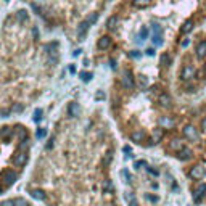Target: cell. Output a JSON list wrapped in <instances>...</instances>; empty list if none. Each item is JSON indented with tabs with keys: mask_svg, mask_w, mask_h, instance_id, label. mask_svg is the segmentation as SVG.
Instances as JSON below:
<instances>
[{
	"mask_svg": "<svg viewBox=\"0 0 206 206\" xmlns=\"http://www.w3.org/2000/svg\"><path fill=\"white\" fill-rule=\"evenodd\" d=\"M184 137L189 139L190 142H198V139H200L198 129H196L193 124H187L184 127Z\"/></svg>",
	"mask_w": 206,
	"mask_h": 206,
	"instance_id": "obj_1",
	"label": "cell"
},
{
	"mask_svg": "<svg viewBox=\"0 0 206 206\" xmlns=\"http://www.w3.org/2000/svg\"><path fill=\"white\" fill-rule=\"evenodd\" d=\"M189 176L192 177V179H195V180H200V179H203V177L206 176V169L201 164H196V166H193L190 169Z\"/></svg>",
	"mask_w": 206,
	"mask_h": 206,
	"instance_id": "obj_2",
	"label": "cell"
},
{
	"mask_svg": "<svg viewBox=\"0 0 206 206\" xmlns=\"http://www.w3.org/2000/svg\"><path fill=\"white\" fill-rule=\"evenodd\" d=\"M121 84H123L124 89H129V90H130V89H134L135 82H134L132 73H130V71H124L123 76H121Z\"/></svg>",
	"mask_w": 206,
	"mask_h": 206,
	"instance_id": "obj_3",
	"label": "cell"
},
{
	"mask_svg": "<svg viewBox=\"0 0 206 206\" xmlns=\"http://www.w3.org/2000/svg\"><path fill=\"white\" fill-rule=\"evenodd\" d=\"M206 196V184H198L193 190V201L195 203H200Z\"/></svg>",
	"mask_w": 206,
	"mask_h": 206,
	"instance_id": "obj_4",
	"label": "cell"
},
{
	"mask_svg": "<svg viewBox=\"0 0 206 206\" xmlns=\"http://www.w3.org/2000/svg\"><path fill=\"white\" fill-rule=\"evenodd\" d=\"M195 74H196V69L192 64H185L180 73V77H182V81H190V79H193Z\"/></svg>",
	"mask_w": 206,
	"mask_h": 206,
	"instance_id": "obj_5",
	"label": "cell"
},
{
	"mask_svg": "<svg viewBox=\"0 0 206 206\" xmlns=\"http://www.w3.org/2000/svg\"><path fill=\"white\" fill-rule=\"evenodd\" d=\"M153 44L154 45H163V31L160 24H153Z\"/></svg>",
	"mask_w": 206,
	"mask_h": 206,
	"instance_id": "obj_6",
	"label": "cell"
},
{
	"mask_svg": "<svg viewBox=\"0 0 206 206\" xmlns=\"http://www.w3.org/2000/svg\"><path fill=\"white\" fill-rule=\"evenodd\" d=\"M89 23H87V20H84V21H81L79 23V26H77V37H79V40H84L86 39V34H87V31H89Z\"/></svg>",
	"mask_w": 206,
	"mask_h": 206,
	"instance_id": "obj_7",
	"label": "cell"
},
{
	"mask_svg": "<svg viewBox=\"0 0 206 206\" xmlns=\"http://www.w3.org/2000/svg\"><path fill=\"white\" fill-rule=\"evenodd\" d=\"M26 161H27V154H26V151H20V150H18V153L15 154V156H13V163H15L16 166H24Z\"/></svg>",
	"mask_w": 206,
	"mask_h": 206,
	"instance_id": "obj_8",
	"label": "cell"
},
{
	"mask_svg": "<svg viewBox=\"0 0 206 206\" xmlns=\"http://www.w3.org/2000/svg\"><path fill=\"white\" fill-rule=\"evenodd\" d=\"M158 103H160L163 108H171L172 106V98L167 95V93H161V95L158 97Z\"/></svg>",
	"mask_w": 206,
	"mask_h": 206,
	"instance_id": "obj_9",
	"label": "cell"
},
{
	"mask_svg": "<svg viewBox=\"0 0 206 206\" xmlns=\"http://www.w3.org/2000/svg\"><path fill=\"white\" fill-rule=\"evenodd\" d=\"M16 179H18V174L15 171H7L5 174H3V182H5V185H13Z\"/></svg>",
	"mask_w": 206,
	"mask_h": 206,
	"instance_id": "obj_10",
	"label": "cell"
},
{
	"mask_svg": "<svg viewBox=\"0 0 206 206\" xmlns=\"http://www.w3.org/2000/svg\"><path fill=\"white\" fill-rule=\"evenodd\" d=\"M97 45H98V48H100V50L110 48V47H111V37H110V36H103V37H100Z\"/></svg>",
	"mask_w": 206,
	"mask_h": 206,
	"instance_id": "obj_11",
	"label": "cell"
},
{
	"mask_svg": "<svg viewBox=\"0 0 206 206\" xmlns=\"http://www.w3.org/2000/svg\"><path fill=\"white\" fill-rule=\"evenodd\" d=\"M177 158H179L180 161H189L190 158H192V150L187 148V147H184L182 150H179V151H177Z\"/></svg>",
	"mask_w": 206,
	"mask_h": 206,
	"instance_id": "obj_12",
	"label": "cell"
},
{
	"mask_svg": "<svg viewBox=\"0 0 206 206\" xmlns=\"http://www.w3.org/2000/svg\"><path fill=\"white\" fill-rule=\"evenodd\" d=\"M130 140L135 142V143H142L143 140H145V132H143L142 129H140V130H134V132L130 134Z\"/></svg>",
	"mask_w": 206,
	"mask_h": 206,
	"instance_id": "obj_13",
	"label": "cell"
},
{
	"mask_svg": "<svg viewBox=\"0 0 206 206\" xmlns=\"http://www.w3.org/2000/svg\"><path fill=\"white\" fill-rule=\"evenodd\" d=\"M196 57L198 58H206V40H201L198 45H196Z\"/></svg>",
	"mask_w": 206,
	"mask_h": 206,
	"instance_id": "obj_14",
	"label": "cell"
},
{
	"mask_svg": "<svg viewBox=\"0 0 206 206\" xmlns=\"http://www.w3.org/2000/svg\"><path fill=\"white\" fill-rule=\"evenodd\" d=\"M163 135H164V130H163V127L160 126V127H156V129L153 130V142L158 143V142L163 139Z\"/></svg>",
	"mask_w": 206,
	"mask_h": 206,
	"instance_id": "obj_15",
	"label": "cell"
},
{
	"mask_svg": "<svg viewBox=\"0 0 206 206\" xmlns=\"http://www.w3.org/2000/svg\"><path fill=\"white\" fill-rule=\"evenodd\" d=\"M57 48H58L57 42H52V44H47L45 45V52L48 55H53V57H57Z\"/></svg>",
	"mask_w": 206,
	"mask_h": 206,
	"instance_id": "obj_16",
	"label": "cell"
},
{
	"mask_svg": "<svg viewBox=\"0 0 206 206\" xmlns=\"http://www.w3.org/2000/svg\"><path fill=\"white\" fill-rule=\"evenodd\" d=\"M68 113H69V116H77V113H79V105L76 101H71L69 103V106H68Z\"/></svg>",
	"mask_w": 206,
	"mask_h": 206,
	"instance_id": "obj_17",
	"label": "cell"
},
{
	"mask_svg": "<svg viewBox=\"0 0 206 206\" xmlns=\"http://www.w3.org/2000/svg\"><path fill=\"white\" fill-rule=\"evenodd\" d=\"M184 148V145H182V142L179 139H174V140H171V143H169V150H174V151H179V150Z\"/></svg>",
	"mask_w": 206,
	"mask_h": 206,
	"instance_id": "obj_18",
	"label": "cell"
},
{
	"mask_svg": "<svg viewBox=\"0 0 206 206\" xmlns=\"http://www.w3.org/2000/svg\"><path fill=\"white\" fill-rule=\"evenodd\" d=\"M193 29V21L192 20H189V21H185L184 24H182V27H180V32L182 34H189V32Z\"/></svg>",
	"mask_w": 206,
	"mask_h": 206,
	"instance_id": "obj_19",
	"label": "cell"
},
{
	"mask_svg": "<svg viewBox=\"0 0 206 206\" xmlns=\"http://www.w3.org/2000/svg\"><path fill=\"white\" fill-rule=\"evenodd\" d=\"M151 3V0H132V5L135 8H145Z\"/></svg>",
	"mask_w": 206,
	"mask_h": 206,
	"instance_id": "obj_20",
	"label": "cell"
},
{
	"mask_svg": "<svg viewBox=\"0 0 206 206\" xmlns=\"http://www.w3.org/2000/svg\"><path fill=\"white\" fill-rule=\"evenodd\" d=\"M31 196L32 198H36V200H39V201H42V200H45V193L42 190H39V189H36V190H31Z\"/></svg>",
	"mask_w": 206,
	"mask_h": 206,
	"instance_id": "obj_21",
	"label": "cell"
},
{
	"mask_svg": "<svg viewBox=\"0 0 206 206\" xmlns=\"http://www.w3.org/2000/svg\"><path fill=\"white\" fill-rule=\"evenodd\" d=\"M160 126H161V127H163V126L172 127V126H174V121H172L171 118H166V116H161V118H160Z\"/></svg>",
	"mask_w": 206,
	"mask_h": 206,
	"instance_id": "obj_22",
	"label": "cell"
},
{
	"mask_svg": "<svg viewBox=\"0 0 206 206\" xmlns=\"http://www.w3.org/2000/svg\"><path fill=\"white\" fill-rule=\"evenodd\" d=\"M101 190H103V193H111V192H113V182H111V180H105V182H103Z\"/></svg>",
	"mask_w": 206,
	"mask_h": 206,
	"instance_id": "obj_23",
	"label": "cell"
},
{
	"mask_svg": "<svg viewBox=\"0 0 206 206\" xmlns=\"http://www.w3.org/2000/svg\"><path fill=\"white\" fill-rule=\"evenodd\" d=\"M116 24H118V16H110L108 21H106V27L108 29H114Z\"/></svg>",
	"mask_w": 206,
	"mask_h": 206,
	"instance_id": "obj_24",
	"label": "cell"
},
{
	"mask_svg": "<svg viewBox=\"0 0 206 206\" xmlns=\"http://www.w3.org/2000/svg\"><path fill=\"white\" fill-rule=\"evenodd\" d=\"M126 201L129 203V206H137V200H135V195L134 193H126Z\"/></svg>",
	"mask_w": 206,
	"mask_h": 206,
	"instance_id": "obj_25",
	"label": "cell"
},
{
	"mask_svg": "<svg viewBox=\"0 0 206 206\" xmlns=\"http://www.w3.org/2000/svg\"><path fill=\"white\" fill-rule=\"evenodd\" d=\"M160 64H161V66H169V64H171V57H169V55H167V53H164V55H161V60H160Z\"/></svg>",
	"mask_w": 206,
	"mask_h": 206,
	"instance_id": "obj_26",
	"label": "cell"
},
{
	"mask_svg": "<svg viewBox=\"0 0 206 206\" xmlns=\"http://www.w3.org/2000/svg\"><path fill=\"white\" fill-rule=\"evenodd\" d=\"M16 20L21 21V23L27 21V11H26V10H20V11L16 13Z\"/></svg>",
	"mask_w": 206,
	"mask_h": 206,
	"instance_id": "obj_27",
	"label": "cell"
},
{
	"mask_svg": "<svg viewBox=\"0 0 206 206\" xmlns=\"http://www.w3.org/2000/svg\"><path fill=\"white\" fill-rule=\"evenodd\" d=\"M18 135H20V139L21 140H26L27 139V132H26V129L24 127H21V126H18Z\"/></svg>",
	"mask_w": 206,
	"mask_h": 206,
	"instance_id": "obj_28",
	"label": "cell"
},
{
	"mask_svg": "<svg viewBox=\"0 0 206 206\" xmlns=\"http://www.w3.org/2000/svg\"><path fill=\"white\" fill-rule=\"evenodd\" d=\"M97 20H98V13H92V15L87 16V23H89V24H95Z\"/></svg>",
	"mask_w": 206,
	"mask_h": 206,
	"instance_id": "obj_29",
	"label": "cell"
},
{
	"mask_svg": "<svg viewBox=\"0 0 206 206\" xmlns=\"http://www.w3.org/2000/svg\"><path fill=\"white\" fill-rule=\"evenodd\" d=\"M79 76H81V79L84 82H89L92 79V73H87V71H82L81 74H79Z\"/></svg>",
	"mask_w": 206,
	"mask_h": 206,
	"instance_id": "obj_30",
	"label": "cell"
},
{
	"mask_svg": "<svg viewBox=\"0 0 206 206\" xmlns=\"http://www.w3.org/2000/svg\"><path fill=\"white\" fill-rule=\"evenodd\" d=\"M140 39H142V40H145V39H147V37H148V27H142V29H140Z\"/></svg>",
	"mask_w": 206,
	"mask_h": 206,
	"instance_id": "obj_31",
	"label": "cell"
},
{
	"mask_svg": "<svg viewBox=\"0 0 206 206\" xmlns=\"http://www.w3.org/2000/svg\"><path fill=\"white\" fill-rule=\"evenodd\" d=\"M111 158H113V153L108 151V153H106V156H105V161H103V166H108L111 163Z\"/></svg>",
	"mask_w": 206,
	"mask_h": 206,
	"instance_id": "obj_32",
	"label": "cell"
},
{
	"mask_svg": "<svg viewBox=\"0 0 206 206\" xmlns=\"http://www.w3.org/2000/svg\"><path fill=\"white\" fill-rule=\"evenodd\" d=\"M15 203H16V206H29V203H27L24 198H16Z\"/></svg>",
	"mask_w": 206,
	"mask_h": 206,
	"instance_id": "obj_33",
	"label": "cell"
},
{
	"mask_svg": "<svg viewBox=\"0 0 206 206\" xmlns=\"http://www.w3.org/2000/svg\"><path fill=\"white\" fill-rule=\"evenodd\" d=\"M37 137H39V139H44L45 137V135H47V129H44V127H40V129H37Z\"/></svg>",
	"mask_w": 206,
	"mask_h": 206,
	"instance_id": "obj_34",
	"label": "cell"
},
{
	"mask_svg": "<svg viewBox=\"0 0 206 206\" xmlns=\"http://www.w3.org/2000/svg\"><path fill=\"white\" fill-rule=\"evenodd\" d=\"M29 147V140H21V145H20V151H24V150Z\"/></svg>",
	"mask_w": 206,
	"mask_h": 206,
	"instance_id": "obj_35",
	"label": "cell"
},
{
	"mask_svg": "<svg viewBox=\"0 0 206 206\" xmlns=\"http://www.w3.org/2000/svg\"><path fill=\"white\" fill-rule=\"evenodd\" d=\"M0 206H16V203H15V200H5L0 203Z\"/></svg>",
	"mask_w": 206,
	"mask_h": 206,
	"instance_id": "obj_36",
	"label": "cell"
},
{
	"mask_svg": "<svg viewBox=\"0 0 206 206\" xmlns=\"http://www.w3.org/2000/svg\"><path fill=\"white\" fill-rule=\"evenodd\" d=\"M40 119H42V110H36V113H34V121H36V123H39Z\"/></svg>",
	"mask_w": 206,
	"mask_h": 206,
	"instance_id": "obj_37",
	"label": "cell"
},
{
	"mask_svg": "<svg viewBox=\"0 0 206 206\" xmlns=\"http://www.w3.org/2000/svg\"><path fill=\"white\" fill-rule=\"evenodd\" d=\"M121 176H123L124 182H130V176H129V172H127V171H121Z\"/></svg>",
	"mask_w": 206,
	"mask_h": 206,
	"instance_id": "obj_38",
	"label": "cell"
},
{
	"mask_svg": "<svg viewBox=\"0 0 206 206\" xmlns=\"http://www.w3.org/2000/svg\"><path fill=\"white\" fill-rule=\"evenodd\" d=\"M134 166H135V169H140L142 166H147V163H145L143 160H142V161H135V164H134Z\"/></svg>",
	"mask_w": 206,
	"mask_h": 206,
	"instance_id": "obj_39",
	"label": "cell"
},
{
	"mask_svg": "<svg viewBox=\"0 0 206 206\" xmlns=\"http://www.w3.org/2000/svg\"><path fill=\"white\" fill-rule=\"evenodd\" d=\"M147 200L153 201V203H156V201H158V196H151V195H147Z\"/></svg>",
	"mask_w": 206,
	"mask_h": 206,
	"instance_id": "obj_40",
	"label": "cell"
},
{
	"mask_svg": "<svg viewBox=\"0 0 206 206\" xmlns=\"http://www.w3.org/2000/svg\"><path fill=\"white\" fill-rule=\"evenodd\" d=\"M189 44H190V39H184V40H182V47H184V48H185V47H189Z\"/></svg>",
	"mask_w": 206,
	"mask_h": 206,
	"instance_id": "obj_41",
	"label": "cell"
},
{
	"mask_svg": "<svg viewBox=\"0 0 206 206\" xmlns=\"http://www.w3.org/2000/svg\"><path fill=\"white\" fill-rule=\"evenodd\" d=\"M129 55H130V57H132V58H137V57H139V55H140V53H139V52H137V50H134V52H130V53H129Z\"/></svg>",
	"mask_w": 206,
	"mask_h": 206,
	"instance_id": "obj_42",
	"label": "cell"
},
{
	"mask_svg": "<svg viewBox=\"0 0 206 206\" xmlns=\"http://www.w3.org/2000/svg\"><path fill=\"white\" fill-rule=\"evenodd\" d=\"M201 129L206 130V118H203V121H201Z\"/></svg>",
	"mask_w": 206,
	"mask_h": 206,
	"instance_id": "obj_43",
	"label": "cell"
},
{
	"mask_svg": "<svg viewBox=\"0 0 206 206\" xmlns=\"http://www.w3.org/2000/svg\"><path fill=\"white\" fill-rule=\"evenodd\" d=\"M52 147H53V139H50V142L47 143V150H50Z\"/></svg>",
	"mask_w": 206,
	"mask_h": 206,
	"instance_id": "obj_44",
	"label": "cell"
},
{
	"mask_svg": "<svg viewBox=\"0 0 206 206\" xmlns=\"http://www.w3.org/2000/svg\"><path fill=\"white\" fill-rule=\"evenodd\" d=\"M148 172H151V174L158 176V171H156V169H153V167H148Z\"/></svg>",
	"mask_w": 206,
	"mask_h": 206,
	"instance_id": "obj_45",
	"label": "cell"
},
{
	"mask_svg": "<svg viewBox=\"0 0 206 206\" xmlns=\"http://www.w3.org/2000/svg\"><path fill=\"white\" fill-rule=\"evenodd\" d=\"M147 55H150V57H151V55H154V50H153V48H147Z\"/></svg>",
	"mask_w": 206,
	"mask_h": 206,
	"instance_id": "obj_46",
	"label": "cell"
},
{
	"mask_svg": "<svg viewBox=\"0 0 206 206\" xmlns=\"http://www.w3.org/2000/svg\"><path fill=\"white\" fill-rule=\"evenodd\" d=\"M13 111H23V106L21 105H16L15 108H13Z\"/></svg>",
	"mask_w": 206,
	"mask_h": 206,
	"instance_id": "obj_47",
	"label": "cell"
},
{
	"mask_svg": "<svg viewBox=\"0 0 206 206\" xmlns=\"http://www.w3.org/2000/svg\"><path fill=\"white\" fill-rule=\"evenodd\" d=\"M123 150H124V153H130V151H132V150H130V147H127V145H126Z\"/></svg>",
	"mask_w": 206,
	"mask_h": 206,
	"instance_id": "obj_48",
	"label": "cell"
},
{
	"mask_svg": "<svg viewBox=\"0 0 206 206\" xmlns=\"http://www.w3.org/2000/svg\"><path fill=\"white\" fill-rule=\"evenodd\" d=\"M97 98H98V100H100V98H105V95H103L101 92H98V93H97Z\"/></svg>",
	"mask_w": 206,
	"mask_h": 206,
	"instance_id": "obj_49",
	"label": "cell"
},
{
	"mask_svg": "<svg viewBox=\"0 0 206 206\" xmlns=\"http://www.w3.org/2000/svg\"><path fill=\"white\" fill-rule=\"evenodd\" d=\"M69 73H76V68H74L73 64H71V66H69Z\"/></svg>",
	"mask_w": 206,
	"mask_h": 206,
	"instance_id": "obj_50",
	"label": "cell"
},
{
	"mask_svg": "<svg viewBox=\"0 0 206 206\" xmlns=\"http://www.w3.org/2000/svg\"><path fill=\"white\" fill-rule=\"evenodd\" d=\"M204 73H206V64H204Z\"/></svg>",
	"mask_w": 206,
	"mask_h": 206,
	"instance_id": "obj_51",
	"label": "cell"
},
{
	"mask_svg": "<svg viewBox=\"0 0 206 206\" xmlns=\"http://www.w3.org/2000/svg\"><path fill=\"white\" fill-rule=\"evenodd\" d=\"M0 190H2V187H0Z\"/></svg>",
	"mask_w": 206,
	"mask_h": 206,
	"instance_id": "obj_52",
	"label": "cell"
}]
</instances>
